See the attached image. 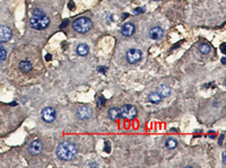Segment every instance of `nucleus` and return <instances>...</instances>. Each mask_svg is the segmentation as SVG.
<instances>
[{
    "instance_id": "nucleus-1",
    "label": "nucleus",
    "mask_w": 226,
    "mask_h": 168,
    "mask_svg": "<svg viewBox=\"0 0 226 168\" xmlns=\"http://www.w3.org/2000/svg\"><path fill=\"white\" fill-rule=\"evenodd\" d=\"M57 156L63 162L72 160L77 156V147L72 142L63 141L57 147Z\"/></svg>"
},
{
    "instance_id": "nucleus-2",
    "label": "nucleus",
    "mask_w": 226,
    "mask_h": 168,
    "mask_svg": "<svg viewBox=\"0 0 226 168\" xmlns=\"http://www.w3.org/2000/svg\"><path fill=\"white\" fill-rule=\"evenodd\" d=\"M50 24V19L45 15L44 11H42L40 9H34L32 13V17L29 19V25L32 28L41 31V29H45Z\"/></svg>"
},
{
    "instance_id": "nucleus-3",
    "label": "nucleus",
    "mask_w": 226,
    "mask_h": 168,
    "mask_svg": "<svg viewBox=\"0 0 226 168\" xmlns=\"http://www.w3.org/2000/svg\"><path fill=\"white\" fill-rule=\"evenodd\" d=\"M72 27L77 33L85 34L90 31V28L93 27V21L88 17H80V18H77L72 23Z\"/></svg>"
},
{
    "instance_id": "nucleus-4",
    "label": "nucleus",
    "mask_w": 226,
    "mask_h": 168,
    "mask_svg": "<svg viewBox=\"0 0 226 168\" xmlns=\"http://www.w3.org/2000/svg\"><path fill=\"white\" fill-rule=\"evenodd\" d=\"M141 56H143V53L138 49H130L127 52V60L131 64H135V63L139 62V61L141 60Z\"/></svg>"
},
{
    "instance_id": "nucleus-5",
    "label": "nucleus",
    "mask_w": 226,
    "mask_h": 168,
    "mask_svg": "<svg viewBox=\"0 0 226 168\" xmlns=\"http://www.w3.org/2000/svg\"><path fill=\"white\" fill-rule=\"evenodd\" d=\"M120 111H121V116H123L126 119H129V120L136 117V115H137V108L133 105H129V104L124 105Z\"/></svg>"
},
{
    "instance_id": "nucleus-6",
    "label": "nucleus",
    "mask_w": 226,
    "mask_h": 168,
    "mask_svg": "<svg viewBox=\"0 0 226 168\" xmlns=\"http://www.w3.org/2000/svg\"><path fill=\"white\" fill-rule=\"evenodd\" d=\"M41 115H42V119H43L44 121L48 122V123H51V122H53L55 120L57 112H55V109L53 107H45L42 111Z\"/></svg>"
},
{
    "instance_id": "nucleus-7",
    "label": "nucleus",
    "mask_w": 226,
    "mask_h": 168,
    "mask_svg": "<svg viewBox=\"0 0 226 168\" xmlns=\"http://www.w3.org/2000/svg\"><path fill=\"white\" fill-rule=\"evenodd\" d=\"M42 149H43V143L41 140H34L31 142V144L28 147V151L31 155L37 156L42 152Z\"/></svg>"
},
{
    "instance_id": "nucleus-8",
    "label": "nucleus",
    "mask_w": 226,
    "mask_h": 168,
    "mask_svg": "<svg viewBox=\"0 0 226 168\" xmlns=\"http://www.w3.org/2000/svg\"><path fill=\"white\" fill-rule=\"evenodd\" d=\"M92 108L87 106V105H82L79 106L78 109H77V116L80 119V120H86V119H89L92 116Z\"/></svg>"
},
{
    "instance_id": "nucleus-9",
    "label": "nucleus",
    "mask_w": 226,
    "mask_h": 168,
    "mask_svg": "<svg viewBox=\"0 0 226 168\" xmlns=\"http://www.w3.org/2000/svg\"><path fill=\"white\" fill-rule=\"evenodd\" d=\"M11 36H13V32L9 27L5 25L0 26V42H7L11 39Z\"/></svg>"
},
{
    "instance_id": "nucleus-10",
    "label": "nucleus",
    "mask_w": 226,
    "mask_h": 168,
    "mask_svg": "<svg viewBox=\"0 0 226 168\" xmlns=\"http://www.w3.org/2000/svg\"><path fill=\"white\" fill-rule=\"evenodd\" d=\"M135 29H136V28H135V25H133L132 23H126V24H123L122 28H121V33H122V35H124V36L129 37L131 35H133Z\"/></svg>"
},
{
    "instance_id": "nucleus-11",
    "label": "nucleus",
    "mask_w": 226,
    "mask_h": 168,
    "mask_svg": "<svg viewBox=\"0 0 226 168\" xmlns=\"http://www.w3.org/2000/svg\"><path fill=\"white\" fill-rule=\"evenodd\" d=\"M164 35V31L161 28V27H153L151 31H149V36L153 40H159L162 39Z\"/></svg>"
},
{
    "instance_id": "nucleus-12",
    "label": "nucleus",
    "mask_w": 226,
    "mask_h": 168,
    "mask_svg": "<svg viewBox=\"0 0 226 168\" xmlns=\"http://www.w3.org/2000/svg\"><path fill=\"white\" fill-rule=\"evenodd\" d=\"M32 68H33V64H32V62L29 60H23L19 62V69H21L22 72H24V74L29 72L32 70Z\"/></svg>"
},
{
    "instance_id": "nucleus-13",
    "label": "nucleus",
    "mask_w": 226,
    "mask_h": 168,
    "mask_svg": "<svg viewBox=\"0 0 226 168\" xmlns=\"http://www.w3.org/2000/svg\"><path fill=\"white\" fill-rule=\"evenodd\" d=\"M108 114H109V117L111 119V120L117 121V120H119V119L121 117V111L117 107H112L109 109Z\"/></svg>"
},
{
    "instance_id": "nucleus-14",
    "label": "nucleus",
    "mask_w": 226,
    "mask_h": 168,
    "mask_svg": "<svg viewBox=\"0 0 226 168\" xmlns=\"http://www.w3.org/2000/svg\"><path fill=\"white\" fill-rule=\"evenodd\" d=\"M157 93L159 94V96L163 98V97H167L169 95L171 94V88L169 87L167 85H161L159 87H158V90Z\"/></svg>"
},
{
    "instance_id": "nucleus-15",
    "label": "nucleus",
    "mask_w": 226,
    "mask_h": 168,
    "mask_svg": "<svg viewBox=\"0 0 226 168\" xmlns=\"http://www.w3.org/2000/svg\"><path fill=\"white\" fill-rule=\"evenodd\" d=\"M88 51H89L88 45L85 44V43H82V44H79V45L77 46V53L79 54V55H82V56L87 55V54H88Z\"/></svg>"
},
{
    "instance_id": "nucleus-16",
    "label": "nucleus",
    "mask_w": 226,
    "mask_h": 168,
    "mask_svg": "<svg viewBox=\"0 0 226 168\" xmlns=\"http://www.w3.org/2000/svg\"><path fill=\"white\" fill-rule=\"evenodd\" d=\"M199 50H200V52L202 54H208L212 51V46L209 44H207V43H202V44H200Z\"/></svg>"
},
{
    "instance_id": "nucleus-17",
    "label": "nucleus",
    "mask_w": 226,
    "mask_h": 168,
    "mask_svg": "<svg viewBox=\"0 0 226 168\" xmlns=\"http://www.w3.org/2000/svg\"><path fill=\"white\" fill-rule=\"evenodd\" d=\"M148 98H149V101H151V103H158V102H161V99H162V97L159 96V94H158L157 92L151 93L149 96H148Z\"/></svg>"
},
{
    "instance_id": "nucleus-18",
    "label": "nucleus",
    "mask_w": 226,
    "mask_h": 168,
    "mask_svg": "<svg viewBox=\"0 0 226 168\" xmlns=\"http://www.w3.org/2000/svg\"><path fill=\"white\" fill-rule=\"evenodd\" d=\"M165 146L169 149H174V148H176V146H178V141H176L175 139H173V138H170V139L166 140Z\"/></svg>"
},
{
    "instance_id": "nucleus-19",
    "label": "nucleus",
    "mask_w": 226,
    "mask_h": 168,
    "mask_svg": "<svg viewBox=\"0 0 226 168\" xmlns=\"http://www.w3.org/2000/svg\"><path fill=\"white\" fill-rule=\"evenodd\" d=\"M96 104H97V107H103L104 104H105V98L103 96H98L97 97V101H96Z\"/></svg>"
},
{
    "instance_id": "nucleus-20",
    "label": "nucleus",
    "mask_w": 226,
    "mask_h": 168,
    "mask_svg": "<svg viewBox=\"0 0 226 168\" xmlns=\"http://www.w3.org/2000/svg\"><path fill=\"white\" fill-rule=\"evenodd\" d=\"M6 56H7V51H6L4 47L0 46V62L5 60V59H6Z\"/></svg>"
},
{
    "instance_id": "nucleus-21",
    "label": "nucleus",
    "mask_w": 226,
    "mask_h": 168,
    "mask_svg": "<svg viewBox=\"0 0 226 168\" xmlns=\"http://www.w3.org/2000/svg\"><path fill=\"white\" fill-rule=\"evenodd\" d=\"M106 152H110V143L108 141L105 142V149H104Z\"/></svg>"
},
{
    "instance_id": "nucleus-22",
    "label": "nucleus",
    "mask_w": 226,
    "mask_h": 168,
    "mask_svg": "<svg viewBox=\"0 0 226 168\" xmlns=\"http://www.w3.org/2000/svg\"><path fill=\"white\" fill-rule=\"evenodd\" d=\"M145 11V8H137L136 10H135V13L136 14H139V13H144Z\"/></svg>"
},
{
    "instance_id": "nucleus-23",
    "label": "nucleus",
    "mask_w": 226,
    "mask_h": 168,
    "mask_svg": "<svg viewBox=\"0 0 226 168\" xmlns=\"http://www.w3.org/2000/svg\"><path fill=\"white\" fill-rule=\"evenodd\" d=\"M68 24H69V20H65V21L62 23V25H61V26H60V27H61V28H63V27H66V26H67Z\"/></svg>"
},
{
    "instance_id": "nucleus-24",
    "label": "nucleus",
    "mask_w": 226,
    "mask_h": 168,
    "mask_svg": "<svg viewBox=\"0 0 226 168\" xmlns=\"http://www.w3.org/2000/svg\"><path fill=\"white\" fill-rule=\"evenodd\" d=\"M51 58H52V56H51V54H47V55H45V60L47 61H50L51 60Z\"/></svg>"
},
{
    "instance_id": "nucleus-25",
    "label": "nucleus",
    "mask_w": 226,
    "mask_h": 168,
    "mask_svg": "<svg viewBox=\"0 0 226 168\" xmlns=\"http://www.w3.org/2000/svg\"><path fill=\"white\" fill-rule=\"evenodd\" d=\"M220 50H222V52L225 53V44H222V45H220Z\"/></svg>"
},
{
    "instance_id": "nucleus-26",
    "label": "nucleus",
    "mask_w": 226,
    "mask_h": 168,
    "mask_svg": "<svg viewBox=\"0 0 226 168\" xmlns=\"http://www.w3.org/2000/svg\"><path fill=\"white\" fill-rule=\"evenodd\" d=\"M223 162L226 164V154L225 152H223Z\"/></svg>"
},
{
    "instance_id": "nucleus-27",
    "label": "nucleus",
    "mask_w": 226,
    "mask_h": 168,
    "mask_svg": "<svg viewBox=\"0 0 226 168\" xmlns=\"http://www.w3.org/2000/svg\"><path fill=\"white\" fill-rule=\"evenodd\" d=\"M98 71H101V72H103V71H104V72H105V68L100 67V68H98Z\"/></svg>"
},
{
    "instance_id": "nucleus-28",
    "label": "nucleus",
    "mask_w": 226,
    "mask_h": 168,
    "mask_svg": "<svg viewBox=\"0 0 226 168\" xmlns=\"http://www.w3.org/2000/svg\"><path fill=\"white\" fill-rule=\"evenodd\" d=\"M226 59H225V58H223V59H222V62H223V64H225V63H226Z\"/></svg>"
},
{
    "instance_id": "nucleus-29",
    "label": "nucleus",
    "mask_w": 226,
    "mask_h": 168,
    "mask_svg": "<svg viewBox=\"0 0 226 168\" xmlns=\"http://www.w3.org/2000/svg\"><path fill=\"white\" fill-rule=\"evenodd\" d=\"M16 105H17L16 103H10V106H16Z\"/></svg>"
}]
</instances>
